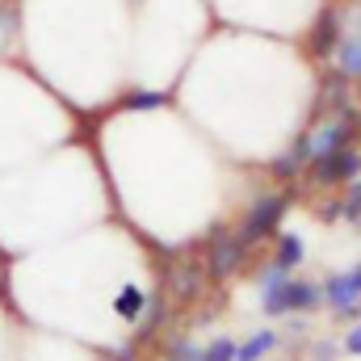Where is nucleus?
<instances>
[{"mask_svg":"<svg viewBox=\"0 0 361 361\" xmlns=\"http://www.w3.org/2000/svg\"><path fill=\"white\" fill-rule=\"evenodd\" d=\"M143 307H147V294H143L139 286H122V290H118V298H114V315H118V319H126V324H139Z\"/></svg>","mask_w":361,"mask_h":361,"instance_id":"8","label":"nucleus"},{"mask_svg":"<svg viewBox=\"0 0 361 361\" xmlns=\"http://www.w3.org/2000/svg\"><path fill=\"white\" fill-rule=\"evenodd\" d=\"M240 353V341H231V336H214L206 349H202V357L197 361H235Z\"/></svg>","mask_w":361,"mask_h":361,"instance_id":"12","label":"nucleus"},{"mask_svg":"<svg viewBox=\"0 0 361 361\" xmlns=\"http://www.w3.org/2000/svg\"><path fill=\"white\" fill-rule=\"evenodd\" d=\"M302 257H307V244H302V235H277V265L281 269H298L302 265Z\"/></svg>","mask_w":361,"mask_h":361,"instance_id":"10","label":"nucleus"},{"mask_svg":"<svg viewBox=\"0 0 361 361\" xmlns=\"http://www.w3.org/2000/svg\"><path fill=\"white\" fill-rule=\"evenodd\" d=\"M336 357V345H332V341H319V345H315V361H332Z\"/></svg>","mask_w":361,"mask_h":361,"instance_id":"20","label":"nucleus"},{"mask_svg":"<svg viewBox=\"0 0 361 361\" xmlns=\"http://www.w3.org/2000/svg\"><path fill=\"white\" fill-rule=\"evenodd\" d=\"M349 130H353V122H349V114H336V118H328L319 130H311V147H315V156H328V152H341L345 143H349Z\"/></svg>","mask_w":361,"mask_h":361,"instance_id":"5","label":"nucleus"},{"mask_svg":"<svg viewBox=\"0 0 361 361\" xmlns=\"http://www.w3.org/2000/svg\"><path fill=\"white\" fill-rule=\"evenodd\" d=\"M341 76L345 80H361V34L341 42Z\"/></svg>","mask_w":361,"mask_h":361,"instance_id":"11","label":"nucleus"},{"mask_svg":"<svg viewBox=\"0 0 361 361\" xmlns=\"http://www.w3.org/2000/svg\"><path fill=\"white\" fill-rule=\"evenodd\" d=\"M244 261H248V244H244L240 231H223V235H214V244H210V261H206L210 277H231V273L244 269Z\"/></svg>","mask_w":361,"mask_h":361,"instance_id":"3","label":"nucleus"},{"mask_svg":"<svg viewBox=\"0 0 361 361\" xmlns=\"http://www.w3.org/2000/svg\"><path fill=\"white\" fill-rule=\"evenodd\" d=\"M319 219H324V223H336V219H345V202H341V197H332V202L319 210Z\"/></svg>","mask_w":361,"mask_h":361,"instance_id":"18","label":"nucleus"},{"mask_svg":"<svg viewBox=\"0 0 361 361\" xmlns=\"http://www.w3.org/2000/svg\"><path fill=\"white\" fill-rule=\"evenodd\" d=\"M307 169H311V177L319 180V185H345V180H353L361 173V152H353V147H341V152L315 156Z\"/></svg>","mask_w":361,"mask_h":361,"instance_id":"4","label":"nucleus"},{"mask_svg":"<svg viewBox=\"0 0 361 361\" xmlns=\"http://www.w3.org/2000/svg\"><path fill=\"white\" fill-rule=\"evenodd\" d=\"M345 319H361V302L353 307V311H345Z\"/></svg>","mask_w":361,"mask_h":361,"instance_id":"21","label":"nucleus"},{"mask_svg":"<svg viewBox=\"0 0 361 361\" xmlns=\"http://www.w3.org/2000/svg\"><path fill=\"white\" fill-rule=\"evenodd\" d=\"M311 160H315V147H311V130H307V135H298V139L286 147V156L273 160V177H281V180L294 177V173H302Z\"/></svg>","mask_w":361,"mask_h":361,"instance_id":"6","label":"nucleus"},{"mask_svg":"<svg viewBox=\"0 0 361 361\" xmlns=\"http://www.w3.org/2000/svg\"><path fill=\"white\" fill-rule=\"evenodd\" d=\"M286 210H290V193H269V197H257V202H252V210H248V219H244V227H240L244 244L252 248V244H261V240L277 235V227H281Z\"/></svg>","mask_w":361,"mask_h":361,"instance_id":"2","label":"nucleus"},{"mask_svg":"<svg viewBox=\"0 0 361 361\" xmlns=\"http://www.w3.org/2000/svg\"><path fill=\"white\" fill-rule=\"evenodd\" d=\"M173 286H177L180 298H193V294L202 290V269H193V265H180V269L173 273Z\"/></svg>","mask_w":361,"mask_h":361,"instance_id":"13","label":"nucleus"},{"mask_svg":"<svg viewBox=\"0 0 361 361\" xmlns=\"http://www.w3.org/2000/svg\"><path fill=\"white\" fill-rule=\"evenodd\" d=\"M341 202H345V219H349V223H361V177L349 180V193H345Z\"/></svg>","mask_w":361,"mask_h":361,"instance_id":"14","label":"nucleus"},{"mask_svg":"<svg viewBox=\"0 0 361 361\" xmlns=\"http://www.w3.org/2000/svg\"><path fill=\"white\" fill-rule=\"evenodd\" d=\"M197 357H202V349L189 345V341H173L169 345V361H197Z\"/></svg>","mask_w":361,"mask_h":361,"instance_id":"17","label":"nucleus"},{"mask_svg":"<svg viewBox=\"0 0 361 361\" xmlns=\"http://www.w3.org/2000/svg\"><path fill=\"white\" fill-rule=\"evenodd\" d=\"M273 349H277V332H273V328H261V332H252V336L240 345L235 361H261L265 353H273Z\"/></svg>","mask_w":361,"mask_h":361,"instance_id":"9","label":"nucleus"},{"mask_svg":"<svg viewBox=\"0 0 361 361\" xmlns=\"http://www.w3.org/2000/svg\"><path fill=\"white\" fill-rule=\"evenodd\" d=\"M345 353H353V357H361V324H353V328L345 332Z\"/></svg>","mask_w":361,"mask_h":361,"instance_id":"19","label":"nucleus"},{"mask_svg":"<svg viewBox=\"0 0 361 361\" xmlns=\"http://www.w3.org/2000/svg\"><path fill=\"white\" fill-rule=\"evenodd\" d=\"M286 277H290V269H281V265L273 261L269 269L261 273V281H257V286H261V294H273V290H281V286H286Z\"/></svg>","mask_w":361,"mask_h":361,"instance_id":"15","label":"nucleus"},{"mask_svg":"<svg viewBox=\"0 0 361 361\" xmlns=\"http://www.w3.org/2000/svg\"><path fill=\"white\" fill-rule=\"evenodd\" d=\"M315 307H324V286H315V281H294V277H286V286L281 290H273V294H261V311L265 315H307V311H315Z\"/></svg>","mask_w":361,"mask_h":361,"instance_id":"1","label":"nucleus"},{"mask_svg":"<svg viewBox=\"0 0 361 361\" xmlns=\"http://www.w3.org/2000/svg\"><path fill=\"white\" fill-rule=\"evenodd\" d=\"M336 47H341V25H336V13H324V17H319V25H315V38H311V55H315V59H328Z\"/></svg>","mask_w":361,"mask_h":361,"instance_id":"7","label":"nucleus"},{"mask_svg":"<svg viewBox=\"0 0 361 361\" xmlns=\"http://www.w3.org/2000/svg\"><path fill=\"white\" fill-rule=\"evenodd\" d=\"M164 105V92H130L126 97V109H160Z\"/></svg>","mask_w":361,"mask_h":361,"instance_id":"16","label":"nucleus"}]
</instances>
